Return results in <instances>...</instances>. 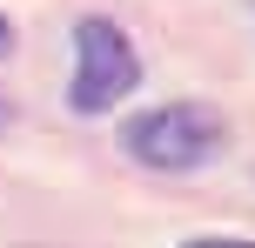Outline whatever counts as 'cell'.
Segmentation results:
<instances>
[{"label": "cell", "instance_id": "5b68a950", "mask_svg": "<svg viewBox=\"0 0 255 248\" xmlns=\"http://www.w3.org/2000/svg\"><path fill=\"white\" fill-rule=\"evenodd\" d=\"M0 121H7V94H0Z\"/></svg>", "mask_w": 255, "mask_h": 248}, {"label": "cell", "instance_id": "6da1fadb", "mask_svg": "<svg viewBox=\"0 0 255 248\" xmlns=\"http://www.w3.org/2000/svg\"><path fill=\"white\" fill-rule=\"evenodd\" d=\"M222 141H229V121H222L215 107H202V101H175V107H154V114L128 121V148H134V161L168 168V174L215 161Z\"/></svg>", "mask_w": 255, "mask_h": 248}, {"label": "cell", "instance_id": "3957f363", "mask_svg": "<svg viewBox=\"0 0 255 248\" xmlns=\"http://www.w3.org/2000/svg\"><path fill=\"white\" fill-rule=\"evenodd\" d=\"M188 248H255V242H242V235H202V242H188Z\"/></svg>", "mask_w": 255, "mask_h": 248}, {"label": "cell", "instance_id": "277c9868", "mask_svg": "<svg viewBox=\"0 0 255 248\" xmlns=\"http://www.w3.org/2000/svg\"><path fill=\"white\" fill-rule=\"evenodd\" d=\"M7 47H13V27H7V20H0V54H7Z\"/></svg>", "mask_w": 255, "mask_h": 248}, {"label": "cell", "instance_id": "7a4b0ae2", "mask_svg": "<svg viewBox=\"0 0 255 248\" xmlns=\"http://www.w3.org/2000/svg\"><path fill=\"white\" fill-rule=\"evenodd\" d=\"M134 81H141V61L128 47V34L115 20H81L74 27V107L81 114H101Z\"/></svg>", "mask_w": 255, "mask_h": 248}]
</instances>
